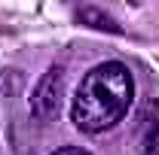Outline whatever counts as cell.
<instances>
[{"label": "cell", "instance_id": "cell-4", "mask_svg": "<svg viewBox=\"0 0 159 155\" xmlns=\"http://www.w3.org/2000/svg\"><path fill=\"white\" fill-rule=\"evenodd\" d=\"M141 155H159V125L153 131H147L144 143H141Z\"/></svg>", "mask_w": 159, "mask_h": 155}, {"label": "cell", "instance_id": "cell-3", "mask_svg": "<svg viewBox=\"0 0 159 155\" xmlns=\"http://www.w3.org/2000/svg\"><path fill=\"white\" fill-rule=\"evenodd\" d=\"M80 21H92L95 27H107V31H119L116 24H113V19H110V15H101L98 9H83V12H80Z\"/></svg>", "mask_w": 159, "mask_h": 155}, {"label": "cell", "instance_id": "cell-1", "mask_svg": "<svg viewBox=\"0 0 159 155\" xmlns=\"http://www.w3.org/2000/svg\"><path fill=\"white\" fill-rule=\"evenodd\" d=\"M132 97H135V79L129 73V67L122 61H104L98 67H92L77 85L70 119L80 131L101 134L129 113Z\"/></svg>", "mask_w": 159, "mask_h": 155}, {"label": "cell", "instance_id": "cell-5", "mask_svg": "<svg viewBox=\"0 0 159 155\" xmlns=\"http://www.w3.org/2000/svg\"><path fill=\"white\" fill-rule=\"evenodd\" d=\"M52 155H89L86 149H77V146H64V149H55Z\"/></svg>", "mask_w": 159, "mask_h": 155}, {"label": "cell", "instance_id": "cell-2", "mask_svg": "<svg viewBox=\"0 0 159 155\" xmlns=\"http://www.w3.org/2000/svg\"><path fill=\"white\" fill-rule=\"evenodd\" d=\"M61 103H64V70L49 67L31 91V116L37 122H52L58 119Z\"/></svg>", "mask_w": 159, "mask_h": 155}]
</instances>
